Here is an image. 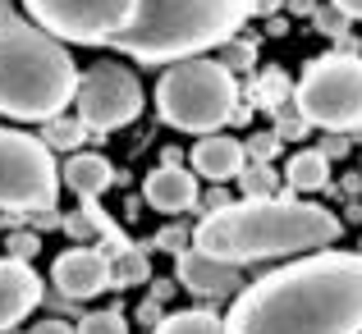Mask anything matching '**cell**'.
<instances>
[{
	"label": "cell",
	"instance_id": "cell-17",
	"mask_svg": "<svg viewBox=\"0 0 362 334\" xmlns=\"http://www.w3.org/2000/svg\"><path fill=\"white\" fill-rule=\"evenodd\" d=\"M151 334H225V316L202 307H188V311H170V316L156 321Z\"/></svg>",
	"mask_w": 362,
	"mask_h": 334
},
{
	"label": "cell",
	"instance_id": "cell-3",
	"mask_svg": "<svg viewBox=\"0 0 362 334\" xmlns=\"http://www.w3.org/2000/svg\"><path fill=\"white\" fill-rule=\"evenodd\" d=\"M78 92V64L69 46L28 18L23 0H0V114L46 124Z\"/></svg>",
	"mask_w": 362,
	"mask_h": 334
},
{
	"label": "cell",
	"instance_id": "cell-7",
	"mask_svg": "<svg viewBox=\"0 0 362 334\" xmlns=\"http://www.w3.org/2000/svg\"><path fill=\"white\" fill-rule=\"evenodd\" d=\"M55 202H60L55 151L33 133L0 129V211L37 215V225H60Z\"/></svg>",
	"mask_w": 362,
	"mask_h": 334
},
{
	"label": "cell",
	"instance_id": "cell-10",
	"mask_svg": "<svg viewBox=\"0 0 362 334\" xmlns=\"http://www.w3.org/2000/svg\"><path fill=\"white\" fill-rule=\"evenodd\" d=\"M51 280H55V289L74 302L97 298L101 289H110V256L97 252V247H69V252L55 256Z\"/></svg>",
	"mask_w": 362,
	"mask_h": 334
},
{
	"label": "cell",
	"instance_id": "cell-1",
	"mask_svg": "<svg viewBox=\"0 0 362 334\" xmlns=\"http://www.w3.org/2000/svg\"><path fill=\"white\" fill-rule=\"evenodd\" d=\"M225 334H362V252H317L234 298Z\"/></svg>",
	"mask_w": 362,
	"mask_h": 334
},
{
	"label": "cell",
	"instance_id": "cell-8",
	"mask_svg": "<svg viewBox=\"0 0 362 334\" xmlns=\"http://www.w3.org/2000/svg\"><path fill=\"white\" fill-rule=\"evenodd\" d=\"M23 9L64 46H115L138 0H23Z\"/></svg>",
	"mask_w": 362,
	"mask_h": 334
},
{
	"label": "cell",
	"instance_id": "cell-4",
	"mask_svg": "<svg viewBox=\"0 0 362 334\" xmlns=\"http://www.w3.org/2000/svg\"><path fill=\"white\" fill-rule=\"evenodd\" d=\"M257 0H138L115 51L138 64H184L239 37Z\"/></svg>",
	"mask_w": 362,
	"mask_h": 334
},
{
	"label": "cell",
	"instance_id": "cell-11",
	"mask_svg": "<svg viewBox=\"0 0 362 334\" xmlns=\"http://www.w3.org/2000/svg\"><path fill=\"white\" fill-rule=\"evenodd\" d=\"M37 302H42V275H37L28 261L0 256V330L18 326Z\"/></svg>",
	"mask_w": 362,
	"mask_h": 334
},
{
	"label": "cell",
	"instance_id": "cell-25",
	"mask_svg": "<svg viewBox=\"0 0 362 334\" xmlns=\"http://www.w3.org/2000/svg\"><path fill=\"white\" fill-rule=\"evenodd\" d=\"M37 247H42V238H37V234H9L5 238V256H9V261H28V266H33Z\"/></svg>",
	"mask_w": 362,
	"mask_h": 334
},
{
	"label": "cell",
	"instance_id": "cell-12",
	"mask_svg": "<svg viewBox=\"0 0 362 334\" xmlns=\"http://www.w3.org/2000/svg\"><path fill=\"white\" fill-rule=\"evenodd\" d=\"M142 197L160 215H184L197 206V174L184 165H156L142 184Z\"/></svg>",
	"mask_w": 362,
	"mask_h": 334
},
{
	"label": "cell",
	"instance_id": "cell-28",
	"mask_svg": "<svg viewBox=\"0 0 362 334\" xmlns=\"http://www.w3.org/2000/svg\"><path fill=\"white\" fill-rule=\"evenodd\" d=\"M33 334H78L69 326V321H60V316H51V321H37L33 326Z\"/></svg>",
	"mask_w": 362,
	"mask_h": 334
},
{
	"label": "cell",
	"instance_id": "cell-33",
	"mask_svg": "<svg viewBox=\"0 0 362 334\" xmlns=\"http://www.w3.org/2000/svg\"><path fill=\"white\" fill-rule=\"evenodd\" d=\"M275 5H280V0H257V14H271Z\"/></svg>",
	"mask_w": 362,
	"mask_h": 334
},
{
	"label": "cell",
	"instance_id": "cell-21",
	"mask_svg": "<svg viewBox=\"0 0 362 334\" xmlns=\"http://www.w3.org/2000/svg\"><path fill=\"white\" fill-rule=\"evenodd\" d=\"M216 64H225L230 73H247L257 64V46L252 42H239V37H230L225 46H216V55H211Z\"/></svg>",
	"mask_w": 362,
	"mask_h": 334
},
{
	"label": "cell",
	"instance_id": "cell-13",
	"mask_svg": "<svg viewBox=\"0 0 362 334\" xmlns=\"http://www.w3.org/2000/svg\"><path fill=\"white\" fill-rule=\"evenodd\" d=\"M175 275L197 298H221V293H230L234 284H239V266H225V261H216V256L197 252V247H184V252H179Z\"/></svg>",
	"mask_w": 362,
	"mask_h": 334
},
{
	"label": "cell",
	"instance_id": "cell-24",
	"mask_svg": "<svg viewBox=\"0 0 362 334\" xmlns=\"http://www.w3.org/2000/svg\"><path fill=\"white\" fill-rule=\"evenodd\" d=\"M312 23H317V32L335 37V42H344V37H349V18L339 14L335 5H330V9H321V5H317V14H312Z\"/></svg>",
	"mask_w": 362,
	"mask_h": 334
},
{
	"label": "cell",
	"instance_id": "cell-32",
	"mask_svg": "<svg viewBox=\"0 0 362 334\" xmlns=\"http://www.w3.org/2000/svg\"><path fill=\"white\" fill-rule=\"evenodd\" d=\"M293 14H317V0H289Z\"/></svg>",
	"mask_w": 362,
	"mask_h": 334
},
{
	"label": "cell",
	"instance_id": "cell-30",
	"mask_svg": "<svg viewBox=\"0 0 362 334\" xmlns=\"http://www.w3.org/2000/svg\"><path fill=\"white\" fill-rule=\"evenodd\" d=\"M330 5H335L339 14L349 18V23H354V18H362V0H330Z\"/></svg>",
	"mask_w": 362,
	"mask_h": 334
},
{
	"label": "cell",
	"instance_id": "cell-5",
	"mask_svg": "<svg viewBox=\"0 0 362 334\" xmlns=\"http://www.w3.org/2000/svg\"><path fill=\"white\" fill-rule=\"evenodd\" d=\"M156 110L179 133H221L239 110V78L211 55L170 64L156 83Z\"/></svg>",
	"mask_w": 362,
	"mask_h": 334
},
{
	"label": "cell",
	"instance_id": "cell-31",
	"mask_svg": "<svg viewBox=\"0 0 362 334\" xmlns=\"http://www.w3.org/2000/svg\"><path fill=\"white\" fill-rule=\"evenodd\" d=\"M344 151H349V142H344V138L335 133V138H326V147H321V156H326V160H335V156H344Z\"/></svg>",
	"mask_w": 362,
	"mask_h": 334
},
{
	"label": "cell",
	"instance_id": "cell-18",
	"mask_svg": "<svg viewBox=\"0 0 362 334\" xmlns=\"http://www.w3.org/2000/svg\"><path fill=\"white\" fill-rule=\"evenodd\" d=\"M147 280H151V261L142 247L110 256V289H133V284H147Z\"/></svg>",
	"mask_w": 362,
	"mask_h": 334
},
{
	"label": "cell",
	"instance_id": "cell-19",
	"mask_svg": "<svg viewBox=\"0 0 362 334\" xmlns=\"http://www.w3.org/2000/svg\"><path fill=\"white\" fill-rule=\"evenodd\" d=\"M83 138H88L83 119H64V114H55V119L42 124V142H46L51 151H78Z\"/></svg>",
	"mask_w": 362,
	"mask_h": 334
},
{
	"label": "cell",
	"instance_id": "cell-9",
	"mask_svg": "<svg viewBox=\"0 0 362 334\" xmlns=\"http://www.w3.org/2000/svg\"><path fill=\"white\" fill-rule=\"evenodd\" d=\"M74 106L88 133L124 129L142 114V83L129 64H92L88 73H78Z\"/></svg>",
	"mask_w": 362,
	"mask_h": 334
},
{
	"label": "cell",
	"instance_id": "cell-20",
	"mask_svg": "<svg viewBox=\"0 0 362 334\" xmlns=\"http://www.w3.org/2000/svg\"><path fill=\"white\" fill-rule=\"evenodd\" d=\"M252 97H257V106H262V110H275V114H280L284 101H293V83L284 78L280 69H271V73H262V78H257Z\"/></svg>",
	"mask_w": 362,
	"mask_h": 334
},
{
	"label": "cell",
	"instance_id": "cell-29",
	"mask_svg": "<svg viewBox=\"0 0 362 334\" xmlns=\"http://www.w3.org/2000/svg\"><path fill=\"white\" fill-rule=\"evenodd\" d=\"M64 229H69L74 238H88V234H97V229H92V220H88L83 211H78V215H69V220H64Z\"/></svg>",
	"mask_w": 362,
	"mask_h": 334
},
{
	"label": "cell",
	"instance_id": "cell-27",
	"mask_svg": "<svg viewBox=\"0 0 362 334\" xmlns=\"http://www.w3.org/2000/svg\"><path fill=\"white\" fill-rule=\"evenodd\" d=\"M312 129V124L308 119H303V114H275V138H303V133H308Z\"/></svg>",
	"mask_w": 362,
	"mask_h": 334
},
{
	"label": "cell",
	"instance_id": "cell-14",
	"mask_svg": "<svg viewBox=\"0 0 362 334\" xmlns=\"http://www.w3.org/2000/svg\"><path fill=\"white\" fill-rule=\"evenodd\" d=\"M188 160H193V174H202L206 184H230V179L243 174L247 165V151L239 138H225V133H206L202 142H197L193 151H188Z\"/></svg>",
	"mask_w": 362,
	"mask_h": 334
},
{
	"label": "cell",
	"instance_id": "cell-2",
	"mask_svg": "<svg viewBox=\"0 0 362 334\" xmlns=\"http://www.w3.org/2000/svg\"><path fill=\"white\" fill-rule=\"evenodd\" d=\"M344 225L335 211L298 197H243L225 211L202 215L193 229V247L225 266H252L271 256L326 252L339 243Z\"/></svg>",
	"mask_w": 362,
	"mask_h": 334
},
{
	"label": "cell",
	"instance_id": "cell-16",
	"mask_svg": "<svg viewBox=\"0 0 362 334\" xmlns=\"http://www.w3.org/2000/svg\"><path fill=\"white\" fill-rule=\"evenodd\" d=\"M284 184L293 193H321L330 184V160L321 151H293L289 165H284Z\"/></svg>",
	"mask_w": 362,
	"mask_h": 334
},
{
	"label": "cell",
	"instance_id": "cell-23",
	"mask_svg": "<svg viewBox=\"0 0 362 334\" xmlns=\"http://www.w3.org/2000/svg\"><path fill=\"white\" fill-rule=\"evenodd\" d=\"M78 334H129V321H124V311H115V307L110 311H88Z\"/></svg>",
	"mask_w": 362,
	"mask_h": 334
},
{
	"label": "cell",
	"instance_id": "cell-6",
	"mask_svg": "<svg viewBox=\"0 0 362 334\" xmlns=\"http://www.w3.org/2000/svg\"><path fill=\"white\" fill-rule=\"evenodd\" d=\"M293 110L326 133L362 129V55L330 51L308 60L303 78L293 83Z\"/></svg>",
	"mask_w": 362,
	"mask_h": 334
},
{
	"label": "cell",
	"instance_id": "cell-26",
	"mask_svg": "<svg viewBox=\"0 0 362 334\" xmlns=\"http://www.w3.org/2000/svg\"><path fill=\"white\" fill-rule=\"evenodd\" d=\"M243 151H247V160H266V165H271V156L280 151V138H275V133H252V138L243 142Z\"/></svg>",
	"mask_w": 362,
	"mask_h": 334
},
{
	"label": "cell",
	"instance_id": "cell-22",
	"mask_svg": "<svg viewBox=\"0 0 362 334\" xmlns=\"http://www.w3.org/2000/svg\"><path fill=\"white\" fill-rule=\"evenodd\" d=\"M275 169L266 165V160H252V165H243V197H275Z\"/></svg>",
	"mask_w": 362,
	"mask_h": 334
},
{
	"label": "cell",
	"instance_id": "cell-15",
	"mask_svg": "<svg viewBox=\"0 0 362 334\" xmlns=\"http://www.w3.org/2000/svg\"><path fill=\"white\" fill-rule=\"evenodd\" d=\"M60 174H64V184L78 193V202H101V193L115 188V165H110L106 156H97V151H74Z\"/></svg>",
	"mask_w": 362,
	"mask_h": 334
}]
</instances>
